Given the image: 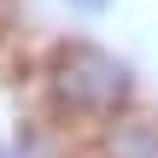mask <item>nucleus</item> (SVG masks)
Wrapping results in <instances>:
<instances>
[{
	"instance_id": "nucleus-1",
	"label": "nucleus",
	"mask_w": 158,
	"mask_h": 158,
	"mask_svg": "<svg viewBox=\"0 0 158 158\" xmlns=\"http://www.w3.org/2000/svg\"><path fill=\"white\" fill-rule=\"evenodd\" d=\"M47 94H53V106H59L70 123H106L111 111L129 106L135 82H129V64L111 59L106 47L70 41V47H59L53 64H47Z\"/></svg>"
},
{
	"instance_id": "nucleus-2",
	"label": "nucleus",
	"mask_w": 158,
	"mask_h": 158,
	"mask_svg": "<svg viewBox=\"0 0 158 158\" xmlns=\"http://www.w3.org/2000/svg\"><path fill=\"white\" fill-rule=\"evenodd\" d=\"M94 129H100V152L106 158H158V117H147V111L123 106Z\"/></svg>"
},
{
	"instance_id": "nucleus-3",
	"label": "nucleus",
	"mask_w": 158,
	"mask_h": 158,
	"mask_svg": "<svg viewBox=\"0 0 158 158\" xmlns=\"http://www.w3.org/2000/svg\"><path fill=\"white\" fill-rule=\"evenodd\" d=\"M23 129H29V123H23V117H18V106H12V100L0 94V158H12V152H18Z\"/></svg>"
},
{
	"instance_id": "nucleus-4",
	"label": "nucleus",
	"mask_w": 158,
	"mask_h": 158,
	"mask_svg": "<svg viewBox=\"0 0 158 158\" xmlns=\"http://www.w3.org/2000/svg\"><path fill=\"white\" fill-rule=\"evenodd\" d=\"M64 6H70V12H82V18H100L111 0H64Z\"/></svg>"
}]
</instances>
